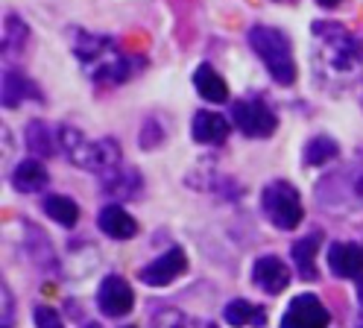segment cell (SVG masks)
<instances>
[{
	"label": "cell",
	"mask_w": 363,
	"mask_h": 328,
	"mask_svg": "<svg viewBox=\"0 0 363 328\" xmlns=\"http://www.w3.org/2000/svg\"><path fill=\"white\" fill-rule=\"evenodd\" d=\"M194 88H196L199 97L208 100V103H225V100H229V85H225V80L217 74L211 65H199L196 67Z\"/></svg>",
	"instance_id": "cell-18"
},
{
	"label": "cell",
	"mask_w": 363,
	"mask_h": 328,
	"mask_svg": "<svg viewBox=\"0 0 363 328\" xmlns=\"http://www.w3.org/2000/svg\"><path fill=\"white\" fill-rule=\"evenodd\" d=\"M97 226L103 234H108L115 241H129L138 234V223H135V217L123 205H106L97 214Z\"/></svg>",
	"instance_id": "cell-15"
},
{
	"label": "cell",
	"mask_w": 363,
	"mask_h": 328,
	"mask_svg": "<svg viewBox=\"0 0 363 328\" xmlns=\"http://www.w3.org/2000/svg\"><path fill=\"white\" fill-rule=\"evenodd\" d=\"M246 38H249L252 53L264 62V67L269 70V77L276 80L279 85H293L296 82V59H293L290 38L281 30L267 27V23H255V27L246 33Z\"/></svg>",
	"instance_id": "cell-4"
},
{
	"label": "cell",
	"mask_w": 363,
	"mask_h": 328,
	"mask_svg": "<svg viewBox=\"0 0 363 328\" xmlns=\"http://www.w3.org/2000/svg\"><path fill=\"white\" fill-rule=\"evenodd\" d=\"M33 317H35V328H65L62 317L50 308V305H38Z\"/></svg>",
	"instance_id": "cell-26"
},
{
	"label": "cell",
	"mask_w": 363,
	"mask_h": 328,
	"mask_svg": "<svg viewBox=\"0 0 363 328\" xmlns=\"http://www.w3.org/2000/svg\"><path fill=\"white\" fill-rule=\"evenodd\" d=\"M320 244H323V234L320 231H311V234H305L302 241L293 244V249H290L299 275L308 278V281H313L316 275H320V270H316V249H320Z\"/></svg>",
	"instance_id": "cell-20"
},
{
	"label": "cell",
	"mask_w": 363,
	"mask_h": 328,
	"mask_svg": "<svg viewBox=\"0 0 363 328\" xmlns=\"http://www.w3.org/2000/svg\"><path fill=\"white\" fill-rule=\"evenodd\" d=\"M261 211L264 217L276 226V229H284V231H293L299 223H302V197L299 191L293 187L290 182L279 179V182H269L261 194Z\"/></svg>",
	"instance_id": "cell-6"
},
{
	"label": "cell",
	"mask_w": 363,
	"mask_h": 328,
	"mask_svg": "<svg viewBox=\"0 0 363 328\" xmlns=\"http://www.w3.org/2000/svg\"><path fill=\"white\" fill-rule=\"evenodd\" d=\"M337 155H340V147H337V141L328 138V135H313L302 150V161L308 164V168H323V164L334 161Z\"/></svg>",
	"instance_id": "cell-22"
},
{
	"label": "cell",
	"mask_w": 363,
	"mask_h": 328,
	"mask_svg": "<svg viewBox=\"0 0 363 328\" xmlns=\"http://www.w3.org/2000/svg\"><path fill=\"white\" fill-rule=\"evenodd\" d=\"M232 124L246 138H269L279 129V117L261 97H246L232 103Z\"/></svg>",
	"instance_id": "cell-7"
},
{
	"label": "cell",
	"mask_w": 363,
	"mask_h": 328,
	"mask_svg": "<svg viewBox=\"0 0 363 328\" xmlns=\"http://www.w3.org/2000/svg\"><path fill=\"white\" fill-rule=\"evenodd\" d=\"M328 325H331V314L320 302V296L313 293L296 296L281 317V328H328Z\"/></svg>",
	"instance_id": "cell-9"
},
{
	"label": "cell",
	"mask_w": 363,
	"mask_h": 328,
	"mask_svg": "<svg viewBox=\"0 0 363 328\" xmlns=\"http://www.w3.org/2000/svg\"><path fill=\"white\" fill-rule=\"evenodd\" d=\"M320 205H328L334 211H346L363 202V153L354 158L352 168L337 170L328 179L320 182V191H316Z\"/></svg>",
	"instance_id": "cell-5"
},
{
	"label": "cell",
	"mask_w": 363,
	"mask_h": 328,
	"mask_svg": "<svg viewBox=\"0 0 363 328\" xmlns=\"http://www.w3.org/2000/svg\"><path fill=\"white\" fill-rule=\"evenodd\" d=\"M232 132V124L229 117H223L220 111H196L194 114V126H191V135L196 144H206V147H220L225 138Z\"/></svg>",
	"instance_id": "cell-14"
},
{
	"label": "cell",
	"mask_w": 363,
	"mask_h": 328,
	"mask_svg": "<svg viewBox=\"0 0 363 328\" xmlns=\"http://www.w3.org/2000/svg\"><path fill=\"white\" fill-rule=\"evenodd\" d=\"M132 305H135V293L129 281L123 275H106L97 290V308L111 319H121L132 311Z\"/></svg>",
	"instance_id": "cell-10"
},
{
	"label": "cell",
	"mask_w": 363,
	"mask_h": 328,
	"mask_svg": "<svg viewBox=\"0 0 363 328\" xmlns=\"http://www.w3.org/2000/svg\"><path fill=\"white\" fill-rule=\"evenodd\" d=\"M103 191L118 197V199H132L138 197L141 191V173L126 168V164H121L118 170H111L108 176H103Z\"/></svg>",
	"instance_id": "cell-19"
},
{
	"label": "cell",
	"mask_w": 363,
	"mask_h": 328,
	"mask_svg": "<svg viewBox=\"0 0 363 328\" xmlns=\"http://www.w3.org/2000/svg\"><path fill=\"white\" fill-rule=\"evenodd\" d=\"M252 281L269 296H279L290 285V267L276 255H264L252 264Z\"/></svg>",
	"instance_id": "cell-12"
},
{
	"label": "cell",
	"mask_w": 363,
	"mask_h": 328,
	"mask_svg": "<svg viewBox=\"0 0 363 328\" xmlns=\"http://www.w3.org/2000/svg\"><path fill=\"white\" fill-rule=\"evenodd\" d=\"M24 103H44V91L38 88L35 80H30L24 70L6 67L4 70V106L18 109Z\"/></svg>",
	"instance_id": "cell-11"
},
{
	"label": "cell",
	"mask_w": 363,
	"mask_h": 328,
	"mask_svg": "<svg viewBox=\"0 0 363 328\" xmlns=\"http://www.w3.org/2000/svg\"><path fill=\"white\" fill-rule=\"evenodd\" d=\"M71 47L74 56L79 59L85 77L97 85H121L129 82L132 77L141 74V67L147 65L144 56H132L123 47L100 33H85L74 30L71 33Z\"/></svg>",
	"instance_id": "cell-2"
},
{
	"label": "cell",
	"mask_w": 363,
	"mask_h": 328,
	"mask_svg": "<svg viewBox=\"0 0 363 328\" xmlns=\"http://www.w3.org/2000/svg\"><path fill=\"white\" fill-rule=\"evenodd\" d=\"M44 214H48L50 220H56L59 226H65V229H74L77 220H79V205L71 197L50 194V197H44Z\"/></svg>",
	"instance_id": "cell-23"
},
{
	"label": "cell",
	"mask_w": 363,
	"mask_h": 328,
	"mask_svg": "<svg viewBox=\"0 0 363 328\" xmlns=\"http://www.w3.org/2000/svg\"><path fill=\"white\" fill-rule=\"evenodd\" d=\"M27 41H30L27 21L9 12V15L4 18V56L9 59V56H15V53H24Z\"/></svg>",
	"instance_id": "cell-21"
},
{
	"label": "cell",
	"mask_w": 363,
	"mask_h": 328,
	"mask_svg": "<svg viewBox=\"0 0 363 328\" xmlns=\"http://www.w3.org/2000/svg\"><path fill=\"white\" fill-rule=\"evenodd\" d=\"M138 141H141V147L144 150H152V147H158L164 141V129H162V124L155 121V117H147L144 121V126H141V135H138Z\"/></svg>",
	"instance_id": "cell-25"
},
{
	"label": "cell",
	"mask_w": 363,
	"mask_h": 328,
	"mask_svg": "<svg viewBox=\"0 0 363 328\" xmlns=\"http://www.w3.org/2000/svg\"><path fill=\"white\" fill-rule=\"evenodd\" d=\"M223 319L229 322L232 328H249V325L261 328L267 322V311L261 308V305L249 302V299H232L223 308Z\"/></svg>",
	"instance_id": "cell-17"
},
{
	"label": "cell",
	"mask_w": 363,
	"mask_h": 328,
	"mask_svg": "<svg viewBox=\"0 0 363 328\" xmlns=\"http://www.w3.org/2000/svg\"><path fill=\"white\" fill-rule=\"evenodd\" d=\"M4 328H12V293L4 285Z\"/></svg>",
	"instance_id": "cell-28"
},
{
	"label": "cell",
	"mask_w": 363,
	"mask_h": 328,
	"mask_svg": "<svg viewBox=\"0 0 363 328\" xmlns=\"http://www.w3.org/2000/svg\"><path fill=\"white\" fill-rule=\"evenodd\" d=\"M360 328H363V325H360Z\"/></svg>",
	"instance_id": "cell-32"
},
{
	"label": "cell",
	"mask_w": 363,
	"mask_h": 328,
	"mask_svg": "<svg viewBox=\"0 0 363 328\" xmlns=\"http://www.w3.org/2000/svg\"><path fill=\"white\" fill-rule=\"evenodd\" d=\"M59 144L67 161L77 164L79 170H91L100 179L108 176L111 170H118L123 164V153L115 138H88L77 126H59Z\"/></svg>",
	"instance_id": "cell-3"
},
{
	"label": "cell",
	"mask_w": 363,
	"mask_h": 328,
	"mask_svg": "<svg viewBox=\"0 0 363 328\" xmlns=\"http://www.w3.org/2000/svg\"><path fill=\"white\" fill-rule=\"evenodd\" d=\"M126 328H135V325H126Z\"/></svg>",
	"instance_id": "cell-31"
},
{
	"label": "cell",
	"mask_w": 363,
	"mask_h": 328,
	"mask_svg": "<svg viewBox=\"0 0 363 328\" xmlns=\"http://www.w3.org/2000/svg\"><path fill=\"white\" fill-rule=\"evenodd\" d=\"M82 328H103V325H97V322H88V325H82Z\"/></svg>",
	"instance_id": "cell-30"
},
{
	"label": "cell",
	"mask_w": 363,
	"mask_h": 328,
	"mask_svg": "<svg viewBox=\"0 0 363 328\" xmlns=\"http://www.w3.org/2000/svg\"><path fill=\"white\" fill-rule=\"evenodd\" d=\"M320 6H325V9H334V6H340V0H316Z\"/></svg>",
	"instance_id": "cell-29"
},
{
	"label": "cell",
	"mask_w": 363,
	"mask_h": 328,
	"mask_svg": "<svg viewBox=\"0 0 363 328\" xmlns=\"http://www.w3.org/2000/svg\"><path fill=\"white\" fill-rule=\"evenodd\" d=\"M48 182H50V173L38 158L18 161L15 170H12V185L21 194H35V191H41V187H48Z\"/></svg>",
	"instance_id": "cell-16"
},
{
	"label": "cell",
	"mask_w": 363,
	"mask_h": 328,
	"mask_svg": "<svg viewBox=\"0 0 363 328\" xmlns=\"http://www.w3.org/2000/svg\"><path fill=\"white\" fill-rule=\"evenodd\" d=\"M313 38V77L328 91H343L352 85L363 70V50L357 38L337 21H313L311 27Z\"/></svg>",
	"instance_id": "cell-1"
},
{
	"label": "cell",
	"mask_w": 363,
	"mask_h": 328,
	"mask_svg": "<svg viewBox=\"0 0 363 328\" xmlns=\"http://www.w3.org/2000/svg\"><path fill=\"white\" fill-rule=\"evenodd\" d=\"M188 270V255L185 249L179 246H170L167 252H162L158 258H152V261L147 267L138 270V281H144L147 288H167L173 285V281Z\"/></svg>",
	"instance_id": "cell-8"
},
{
	"label": "cell",
	"mask_w": 363,
	"mask_h": 328,
	"mask_svg": "<svg viewBox=\"0 0 363 328\" xmlns=\"http://www.w3.org/2000/svg\"><path fill=\"white\" fill-rule=\"evenodd\" d=\"M328 270L340 278H363V246L337 241L328 246Z\"/></svg>",
	"instance_id": "cell-13"
},
{
	"label": "cell",
	"mask_w": 363,
	"mask_h": 328,
	"mask_svg": "<svg viewBox=\"0 0 363 328\" xmlns=\"http://www.w3.org/2000/svg\"><path fill=\"white\" fill-rule=\"evenodd\" d=\"M152 325H155V328H188L191 319H185L179 311H158V314L152 317Z\"/></svg>",
	"instance_id": "cell-27"
},
{
	"label": "cell",
	"mask_w": 363,
	"mask_h": 328,
	"mask_svg": "<svg viewBox=\"0 0 363 328\" xmlns=\"http://www.w3.org/2000/svg\"><path fill=\"white\" fill-rule=\"evenodd\" d=\"M24 138H27V147H30V153L35 158H48V155L56 153V141L59 138L50 135V129H48V124H44V121H30Z\"/></svg>",
	"instance_id": "cell-24"
}]
</instances>
